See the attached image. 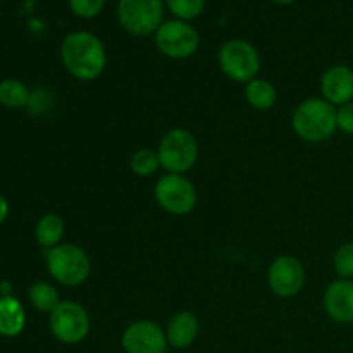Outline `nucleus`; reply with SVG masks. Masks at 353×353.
<instances>
[{"label":"nucleus","instance_id":"nucleus-1","mask_svg":"<svg viewBox=\"0 0 353 353\" xmlns=\"http://www.w3.org/2000/svg\"><path fill=\"white\" fill-rule=\"evenodd\" d=\"M61 61L65 71L79 81H93L107 65L102 40L90 31H72L61 43Z\"/></svg>","mask_w":353,"mask_h":353},{"label":"nucleus","instance_id":"nucleus-2","mask_svg":"<svg viewBox=\"0 0 353 353\" xmlns=\"http://www.w3.org/2000/svg\"><path fill=\"white\" fill-rule=\"evenodd\" d=\"M292 126L296 137L307 143H323L338 130L336 107L324 99H307L295 109Z\"/></svg>","mask_w":353,"mask_h":353},{"label":"nucleus","instance_id":"nucleus-3","mask_svg":"<svg viewBox=\"0 0 353 353\" xmlns=\"http://www.w3.org/2000/svg\"><path fill=\"white\" fill-rule=\"evenodd\" d=\"M47 269L52 278L62 286L83 285L92 272L88 254L74 243H61L45 254Z\"/></svg>","mask_w":353,"mask_h":353},{"label":"nucleus","instance_id":"nucleus-4","mask_svg":"<svg viewBox=\"0 0 353 353\" xmlns=\"http://www.w3.org/2000/svg\"><path fill=\"white\" fill-rule=\"evenodd\" d=\"M161 168L168 174H185L199 159V143L185 128H174L162 137L157 147Z\"/></svg>","mask_w":353,"mask_h":353},{"label":"nucleus","instance_id":"nucleus-5","mask_svg":"<svg viewBox=\"0 0 353 353\" xmlns=\"http://www.w3.org/2000/svg\"><path fill=\"white\" fill-rule=\"evenodd\" d=\"M217 61H219L221 71L233 81L247 85L252 79L259 78L261 55L250 41L241 40V38L228 40L221 47Z\"/></svg>","mask_w":353,"mask_h":353},{"label":"nucleus","instance_id":"nucleus-6","mask_svg":"<svg viewBox=\"0 0 353 353\" xmlns=\"http://www.w3.org/2000/svg\"><path fill=\"white\" fill-rule=\"evenodd\" d=\"M117 21L134 37L155 33L164 23V0H119Z\"/></svg>","mask_w":353,"mask_h":353},{"label":"nucleus","instance_id":"nucleus-7","mask_svg":"<svg viewBox=\"0 0 353 353\" xmlns=\"http://www.w3.org/2000/svg\"><path fill=\"white\" fill-rule=\"evenodd\" d=\"M90 324V314L85 307L72 300L59 303L48 317L52 334L64 345L81 343L88 336Z\"/></svg>","mask_w":353,"mask_h":353},{"label":"nucleus","instance_id":"nucleus-8","mask_svg":"<svg viewBox=\"0 0 353 353\" xmlns=\"http://www.w3.org/2000/svg\"><path fill=\"white\" fill-rule=\"evenodd\" d=\"M155 202L171 216H186L196 205L195 185L185 174H164L154 186Z\"/></svg>","mask_w":353,"mask_h":353},{"label":"nucleus","instance_id":"nucleus-9","mask_svg":"<svg viewBox=\"0 0 353 353\" xmlns=\"http://www.w3.org/2000/svg\"><path fill=\"white\" fill-rule=\"evenodd\" d=\"M155 45L165 57L183 61L199 50L200 38L195 28L186 21H164L155 31Z\"/></svg>","mask_w":353,"mask_h":353},{"label":"nucleus","instance_id":"nucleus-10","mask_svg":"<svg viewBox=\"0 0 353 353\" xmlns=\"http://www.w3.org/2000/svg\"><path fill=\"white\" fill-rule=\"evenodd\" d=\"M268 285L274 295L292 299L302 292L305 285V269L293 255H279L268 269Z\"/></svg>","mask_w":353,"mask_h":353},{"label":"nucleus","instance_id":"nucleus-11","mask_svg":"<svg viewBox=\"0 0 353 353\" xmlns=\"http://www.w3.org/2000/svg\"><path fill=\"white\" fill-rule=\"evenodd\" d=\"M121 345L126 353H165V331L154 321H137L124 330Z\"/></svg>","mask_w":353,"mask_h":353},{"label":"nucleus","instance_id":"nucleus-12","mask_svg":"<svg viewBox=\"0 0 353 353\" xmlns=\"http://www.w3.org/2000/svg\"><path fill=\"white\" fill-rule=\"evenodd\" d=\"M321 93L334 107L353 102V69L345 64L327 68L321 78Z\"/></svg>","mask_w":353,"mask_h":353},{"label":"nucleus","instance_id":"nucleus-13","mask_svg":"<svg viewBox=\"0 0 353 353\" xmlns=\"http://www.w3.org/2000/svg\"><path fill=\"white\" fill-rule=\"evenodd\" d=\"M324 310L334 323H353V279H341L330 283L323 299Z\"/></svg>","mask_w":353,"mask_h":353},{"label":"nucleus","instance_id":"nucleus-14","mask_svg":"<svg viewBox=\"0 0 353 353\" xmlns=\"http://www.w3.org/2000/svg\"><path fill=\"white\" fill-rule=\"evenodd\" d=\"M199 333L200 323L195 314L190 312V310H181V312L174 314L172 319L169 321L168 327H165L168 343L172 348H178V350H185V348L192 347Z\"/></svg>","mask_w":353,"mask_h":353},{"label":"nucleus","instance_id":"nucleus-15","mask_svg":"<svg viewBox=\"0 0 353 353\" xmlns=\"http://www.w3.org/2000/svg\"><path fill=\"white\" fill-rule=\"evenodd\" d=\"M26 324V314L17 299L10 295L0 296V334L14 338L23 333Z\"/></svg>","mask_w":353,"mask_h":353},{"label":"nucleus","instance_id":"nucleus-16","mask_svg":"<svg viewBox=\"0 0 353 353\" xmlns=\"http://www.w3.org/2000/svg\"><path fill=\"white\" fill-rule=\"evenodd\" d=\"M245 100L252 109L264 112V110L274 107L276 100H278V92L268 79L255 78L245 85Z\"/></svg>","mask_w":353,"mask_h":353},{"label":"nucleus","instance_id":"nucleus-17","mask_svg":"<svg viewBox=\"0 0 353 353\" xmlns=\"http://www.w3.org/2000/svg\"><path fill=\"white\" fill-rule=\"evenodd\" d=\"M64 231L65 224L64 221H62V217L57 216V214H47V216L41 217L37 223V228H34V238H37L40 247H43L45 250H50V248L61 245Z\"/></svg>","mask_w":353,"mask_h":353},{"label":"nucleus","instance_id":"nucleus-18","mask_svg":"<svg viewBox=\"0 0 353 353\" xmlns=\"http://www.w3.org/2000/svg\"><path fill=\"white\" fill-rule=\"evenodd\" d=\"M28 296H30L31 305L37 310H41V312L50 314L55 307L61 303V296H59V292L54 288V285L47 281H37L30 286V292H28Z\"/></svg>","mask_w":353,"mask_h":353},{"label":"nucleus","instance_id":"nucleus-19","mask_svg":"<svg viewBox=\"0 0 353 353\" xmlns=\"http://www.w3.org/2000/svg\"><path fill=\"white\" fill-rule=\"evenodd\" d=\"M30 90L19 79H3L0 81V103L9 109H19L30 103Z\"/></svg>","mask_w":353,"mask_h":353},{"label":"nucleus","instance_id":"nucleus-20","mask_svg":"<svg viewBox=\"0 0 353 353\" xmlns=\"http://www.w3.org/2000/svg\"><path fill=\"white\" fill-rule=\"evenodd\" d=\"M130 168L134 174L141 176V178L152 176L161 168L157 150H152V148H140V150H137L131 155Z\"/></svg>","mask_w":353,"mask_h":353},{"label":"nucleus","instance_id":"nucleus-21","mask_svg":"<svg viewBox=\"0 0 353 353\" xmlns=\"http://www.w3.org/2000/svg\"><path fill=\"white\" fill-rule=\"evenodd\" d=\"M165 6L176 19L188 23L203 12L205 0H165Z\"/></svg>","mask_w":353,"mask_h":353},{"label":"nucleus","instance_id":"nucleus-22","mask_svg":"<svg viewBox=\"0 0 353 353\" xmlns=\"http://www.w3.org/2000/svg\"><path fill=\"white\" fill-rule=\"evenodd\" d=\"M338 278L353 279V241H347L336 250L333 259Z\"/></svg>","mask_w":353,"mask_h":353},{"label":"nucleus","instance_id":"nucleus-23","mask_svg":"<svg viewBox=\"0 0 353 353\" xmlns=\"http://www.w3.org/2000/svg\"><path fill=\"white\" fill-rule=\"evenodd\" d=\"M105 0H68V6L74 16L81 19H92L99 16L103 9Z\"/></svg>","mask_w":353,"mask_h":353},{"label":"nucleus","instance_id":"nucleus-24","mask_svg":"<svg viewBox=\"0 0 353 353\" xmlns=\"http://www.w3.org/2000/svg\"><path fill=\"white\" fill-rule=\"evenodd\" d=\"M336 124L341 133L353 137V102L336 107Z\"/></svg>","mask_w":353,"mask_h":353},{"label":"nucleus","instance_id":"nucleus-25","mask_svg":"<svg viewBox=\"0 0 353 353\" xmlns=\"http://www.w3.org/2000/svg\"><path fill=\"white\" fill-rule=\"evenodd\" d=\"M7 214H9V203H7V200L0 195V224L7 219Z\"/></svg>","mask_w":353,"mask_h":353},{"label":"nucleus","instance_id":"nucleus-26","mask_svg":"<svg viewBox=\"0 0 353 353\" xmlns=\"http://www.w3.org/2000/svg\"><path fill=\"white\" fill-rule=\"evenodd\" d=\"M271 2L278 3V6H290V3H293L295 0H271Z\"/></svg>","mask_w":353,"mask_h":353}]
</instances>
